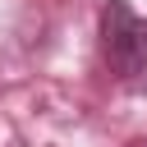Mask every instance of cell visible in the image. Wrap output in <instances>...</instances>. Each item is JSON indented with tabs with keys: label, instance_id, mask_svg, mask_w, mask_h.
<instances>
[{
	"label": "cell",
	"instance_id": "cell-1",
	"mask_svg": "<svg viewBox=\"0 0 147 147\" xmlns=\"http://www.w3.org/2000/svg\"><path fill=\"white\" fill-rule=\"evenodd\" d=\"M101 55L110 74L138 78L147 69V14H138L129 0H106L101 5Z\"/></svg>",
	"mask_w": 147,
	"mask_h": 147
}]
</instances>
